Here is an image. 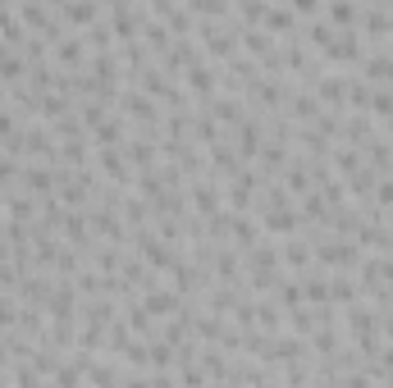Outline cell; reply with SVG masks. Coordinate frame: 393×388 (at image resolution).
Listing matches in <instances>:
<instances>
[{"label": "cell", "instance_id": "1", "mask_svg": "<svg viewBox=\"0 0 393 388\" xmlns=\"http://www.w3.org/2000/svg\"><path fill=\"white\" fill-rule=\"evenodd\" d=\"M375 325H380V320L370 315V310H361V306H352V310H348V329L357 334L361 352H380V343H375Z\"/></svg>", "mask_w": 393, "mask_h": 388}, {"label": "cell", "instance_id": "2", "mask_svg": "<svg viewBox=\"0 0 393 388\" xmlns=\"http://www.w3.org/2000/svg\"><path fill=\"white\" fill-rule=\"evenodd\" d=\"M315 256H320L325 265H357V247H352V242H320Z\"/></svg>", "mask_w": 393, "mask_h": 388}, {"label": "cell", "instance_id": "3", "mask_svg": "<svg viewBox=\"0 0 393 388\" xmlns=\"http://www.w3.org/2000/svg\"><path fill=\"white\" fill-rule=\"evenodd\" d=\"M142 256H147L156 269H174V251H169V247H160V242L151 238V233L142 238Z\"/></svg>", "mask_w": 393, "mask_h": 388}, {"label": "cell", "instance_id": "4", "mask_svg": "<svg viewBox=\"0 0 393 388\" xmlns=\"http://www.w3.org/2000/svg\"><path fill=\"white\" fill-rule=\"evenodd\" d=\"M123 110H128L133 119H142V123H156V119H160V114H156V105H151L147 96H138V92H128V96H123Z\"/></svg>", "mask_w": 393, "mask_h": 388}, {"label": "cell", "instance_id": "5", "mask_svg": "<svg viewBox=\"0 0 393 388\" xmlns=\"http://www.w3.org/2000/svg\"><path fill=\"white\" fill-rule=\"evenodd\" d=\"M265 215V229H274V233H293L297 229V215L289 206H270V210H261Z\"/></svg>", "mask_w": 393, "mask_h": 388}, {"label": "cell", "instance_id": "6", "mask_svg": "<svg viewBox=\"0 0 393 388\" xmlns=\"http://www.w3.org/2000/svg\"><path fill=\"white\" fill-rule=\"evenodd\" d=\"M201 37H206V46H210L215 55H229V51H234V37H229V32H219L215 23H201Z\"/></svg>", "mask_w": 393, "mask_h": 388}, {"label": "cell", "instance_id": "7", "mask_svg": "<svg viewBox=\"0 0 393 388\" xmlns=\"http://www.w3.org/2000/svg\"><path fill=\"white\" fill-rule=\"evenodd\" d=\"M174 306H179V297H174V293H160V288H147V310H151V315H169Z\"/></svg>", "mask_w": 393, "mask_h": 388}, {"label": "cell", "instance_id": "8", "mask_svg": "<svg viewBox=\"0 0 393 388\" xmlns=\"http://www.w3.org/2000/svg\"><path fill=\"white\" fill-rule=\"evenodd\" d=\"M265 32H279V37H289L293 32V14H289V9H265Z\"/></svg>", "mask_w": 393, "mask_h": 388}, {"label": "cell", "instance_id": "9", "mask_svg": "<svg viewBox=\"0 0 393 388\" xmlns=\"http://www.w3.org/2000/svg\"><path fill=\"white\" fill-rule=\"evenodd\" d=\"M329 18H334V28L343 32V28L357 23V5H352V0H334V5H329Z\"/></svg>", "mask_w": 393, "mask_h": 388}, {"label": "cell", "instance_id": "10", "mask_svg": "<svg viewBox=\"0 0 393 388\" xmlns=\"http://www.w3.org/2000/svg\"><path fill=\"white\" fill-rule=\"evenodd\" d=\"M302 293H306V302H315V306L334 302V297H329V284H325V279H302Z\"/></svg>", "mask_w": 393, "mask_h": 388}, {"label": "cell", "instance_id": "11", "mask_svg": "<svg viewBox=\"0 0 393 388\" xmlns=\"http://www.w3.org/2000/svg\"><path fill=\"white\" fill-rule=\"evenodd\" d=\"M361 28H366L370 37H385L389 32V9H370V14L361 18Z\"/></svg>", "mask_w": 393, "mask_h": 388}, {"label": "cell", "instance_id": "12", "mask_svg": "<svg viewBox=\"0 0 393 388\" xmlns=\"http://www.w3.org/2000/svg\"><path fill=\"white\" fill-rule=\"evenodd\" d=\"M188 83H193V92H201V96H210V92H215V78L201 69V64H193V69H188Z\"/></svg>", "mask_w": 393, "mask_h": 388}, {"label": "cell", "instance_id": "13", "mask_svg": "<svg viewBox=\"0 0 393 388\" xmlns=\"http://www.w3.org/2000/svg\"><path fill=\"white\" fill-rule=\"evenodd\" d=\"M64 14H69L73 23H92V14H97V5H92V0H69V5H64Z\"/></svg>", "mask_w": 393, "mask_h": 388}, {"label": "cell", "instance_id": "14", "mask_svg": "<svg viewBox=\"0 0 393 388\" xmlns=\"http://www.w3.org/2000/svg\"><path fill=\"white\" fill-rule=\"evenodd\" d=\"M243 42H247V51H256V55H274L270 37H265V32H256V28H247V32H243Z\"/></svg>", "mask_w": 393, "mask_h": 388}, {"label": "cell", "instance_id": "15", "mask_svg": "<svg viewBox=\"0 0 393 388\" xmlns=\"http://www.w3.org/2000/svg\"><path fill=\"white\" fill-rule=\"evenodd\" d=\"M366 73H370V78H389V83H393V55H370V60H366Z\"/></svg>", "mask_w": 393, "mask_h": 388}, {"label": "cell", "instance_id": "16", "mask_svg": "<svg viewBox=\"0 0 393 388\" xmlns=\"http://www.w3.org/2000/svg\"><path fill=\"white\" fill-rule=\"evenodd\" d=\"M193 201H197V210H201V215H215V192H210L206 183H201V188L193 192Z\"/></svg>", "mask_w": 393, "mask_h": 388}, {"label": "cell", "instance_id": "17", "mask_svg": "<svg viewBox=\"0 0 393 388\" xmlns=\"http://www.w3.org/2000/svg\"><path fill=\"white\" fill-rule=\"evenodd\" d=\"M370 110L389 119V114H393V92H380V87H375V96H370Z\"/></svg>", "mask_w": 393, "mask_h": 388}, {"label": "cell", "instance_id": "18", "mask_svg": "<svg viewBox=\"0 0 393 388\" xmlns=\"http://www.w3.org/2000/svg\"><path fill=\"white\" fill-rule=\"evenodd\" d=\"M97 142H101V147H114V142H119V123H101V128H97Z\"/></svg>", "mask_w": 393, "mask_h": 388}, {"label": "cell", "instance_id": "19", "mask_svg": "<svg viewBox=\"0 0 393 388\" xmlns=\"http://www.w3.org/2000/svg\"><path fill=\"white\" fill-rule=\"evenodd\" d=\"M375 206H393V178L375 183Z\"/></svg>", "mask_w": 393, "mask_h": 388}, {"label": "cell", "instance_id": "20", "mask_svg": "<svg viewBox=\"0 0 393 388\" xmlns=\"http://www.w3.org/2000/svg\"><path fill=\"white\" fill-rule=\"evenodd\" d=\"M284 256H289L293 265H306V256H311V251H306L302 242H289V247H284Z\"/></svg>", "mask_w": 393, "mask_h": 388}, {"label": "cell", "instance_id": "21", "mask_svg": "<svg viewBox=\"0 0 393 388\" xmlns=\"http://www.w3.org/2000/svg\"><path fill=\"white\" fill-rule=\"evenodd\" d=\"M193 9H201V14H224V0H188Z\"/></svg>", "mask_w": 393, "mask_h": 388}, {"label": "cell", "instance_id": "22", "mask_svg": "<svg viewBox=\"0 0 393 388\" xmlns=\"http://www.w3.org/2000/svg\"><path fill=\"white\" fill-rule=\"evenodd\" d=\"M133 160H142V164H151V160H156V151H151V147H147V142H133Z\"/></svg>", "mask_w": 393, "mask_h": 388}, {"label": "cell", "instance_id": "23", "mask_svg": "<svg viewBox=\"0 0 393 388\" xmlns=\"http://www.w3.org/2000/svg\"><path fill=\"white\" fill-rule=\"evenodd\" d=\"M265 9H270V5H265V0H243V14H247V18H261Z\"/></svg>", "mask_w": 393, "mask_h": 388}, {"label": "cell", "instance_id": "24", "mask_svg": "<svg viewBox=\"0 0 393 388\" xmlns=\"http://www.w3.org/2000/svg\"><path fill=\"white\" fill-rule=\"evenodd\" d=\"M60 55H64V64H78V60H83V46H78V42H69Z\"/></svg>", "mask_w": 393, "mask_h": 388}, {"label": "cell", "instance_id": "25", "mask_svg": "<svg viewBox=\"0 0 393 388\" xmlns=\"http://www.w3.org/2000/svg\"><path fill=\"white\" fill-rule=\"evenodd\" d=\"M297 9H306V14H311V9H320V0H293Z\"/></svg>", "mask_w": 393, "mask_h": 388}, {"label": "cell", "instance_id": "26", "mask_svg": "<svg viewBox=\"0 0 393 388\" xmlns=\"http://www.w3.org/2000/svg\"><path fill=\"white\" fill-rule=\"evenodd\" d=\"M385 334H393V315H385Z\"/></svg>", "mask_w": 393, "mask_h": 388}, {"label": "cell", "instance_id": "27", "mask_svg": "<svg viewBox=\"0 0 393 388\" xmlns=\"http://www.w3.org/2000/svg\"><path fill=\"white\" fill-rule=\"evenodd\" d=\"M0 265H5V242H0Z\"/></svg>", "mask_w": 393, "mask_h": 388}, {"label": "cell", "instance_id": "28", "mask_svg": "<svg viewBox=\"0 0 393 388\" xmlns=\"http://www.w3.org/2000/svg\"><path fill=\"white\" fill-rule=\"evenodd\" d=\"M389 5H393V0H389Z\"/></svg>", "mask_w": 393, "mask_h": 388}]
</instances>
